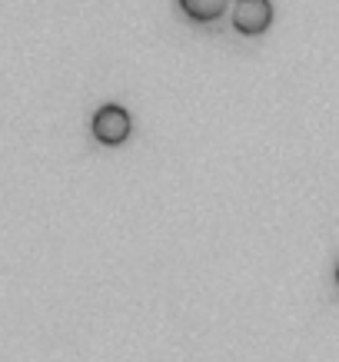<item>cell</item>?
Masks as SVG:
<instances>
[{
	"label": "cell",
	"mask_w": 339,
	"mask_h": 362,
	"mask_svg": "<svg viewBox=\"0 0 339 362\" xmlns=\"http://www.w3.org/2000/svg\"><path fill=\"white\" fill-rule=\"evenodd\" d=\"M336 283H339V266H336Z\"/></svg>",
	"instance_id": "cell-4"
},
{
	"label": "cell",
	"mask_w": 339,
	"mask_h": 362,
	"mask_svg": "<svg viewBox=\"0 0 339 362\" xmlns=\"http://www.w3.org/2000/svg\"><path fill=\"white\" fill-rule=\"evenodd\" d=\"M180 7L193 21H217L219 13L226 11V0H180Z\"/></svg>",
	"instance_id": "cell-3"
},
{
	"label": "cell",
	"mask_w": 339,
	"mask_h": 362,
	"mask_svg": "<svg viewBox=\"0 0 339 362\" xmlns=\"http://www.w3.org/2000/svg\"><path fill=\"white\" fill-rule=\"evenodd\" d=\"M93 133L103 143H123L130 133V113L123 110L120 103H103L93 113Z\"/></svg>",
	"instance_id": "cell-1"
},
{
	"label": "cell",
	"mask_w": 339,
	"mask_h": 362,
	"mask_svg": "<svg viewBox=\"0 0 339 362\" xmlns=\"http://www.w3.org/2000/svg\"><path fill=\"white\" fill-rule=\"evenodd\" d=\"M273 17V4L270 0H236L233 7V27L243 33H260Z\"/></svg>",
	"instance_id": "cell-2"
}]
</instances>
